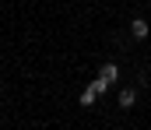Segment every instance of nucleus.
Here are the masks:
<instances>
[{
  "label": "nucleus",
  "mask_w": 151,
  "mask_h": 130,
  "mask_svg": "<svg viewBox=\"0 0 151 130\" xmlns=\"http://www.w3.org/2000/svg\"><path fill=\"white\" fill-rule=\"evenodd\" d=\"M130 32H134V39H148V35H151V25L144 21V18H134V21H130Z\"/></svg>",
  "instance_id": "f257e3e1"
},
{
  "label": "nucleus",
  "mask_w": 151,
  "mask_h": 130,
  "mask_svg": "<svg viewBox=\"0 0 151 130\" xmlns=\"http://www.w3.org/2000/svg\"><path fill=\"white\" fill-rule=\"evenodd\" d=\"M99 78H102L106 85L113 88V85H116V78H119V67H116V63H102V70H99Z\"/></svg>",
  "instance_id": "f03ea898"
},
{
  "label": "nucleus",
  "mask_w": 151,
  "mask_h": 130,
  "mask_svg": "<svg viewBox=\"0 0 151 130\" xmlns=\"http://www.w3.org/2000/svg\"><path fill=\"white\" fill-rule=\"evenodd\" d=\"M134 102H137V91L134 88H123L119 91V109H134Z\"/></svg>",
  "instance_id": "7ed1b4c3"
},
{
  "label": "nucleus",
  "mask_w": 151,
  "mask_h": 130,
  "mask_svg": "<svg viewBox=\"0 0 151 130\" xmlns=\"http://www.w3.org/2000/svg\"><path fill=\"white\" fill-rule=\"evenodd\" d=\"M95 98H99V91H95V88H84V95H81V106H95Z\"/></svg>",
  "instance_id": "20e7f679"
},
{
  "label": "nucleus",
  "mask_w": 151,
  "mask_h": 130,
  "mask_svg": "<svg viewBox=\"0 0 151 130\" xmlns=\"http://www.w3.org/2000/svg\"><path fill=\"white\" fill-rule=\"evenodd\" d=\"M88 88H95V91H99V95H106V91H109V85H106V81H102V78H95V81H91V85Z\"/></svg>",
  "instance_id": "39448f33"
}]
</instances>
